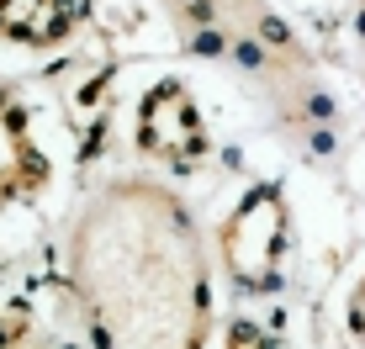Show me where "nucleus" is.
Listing matches in <instances>:
<instances>
[{
    "label": "nucleus",
    "mask_w": 365,
    "mask_h": 349,
    "mask_svg": "<svg viewBox=\"0 0 365 349\" xmlns=\"http://www.w3.org/2000/svg\"><path fill=\"white\" fill-rule=\"evenodd\" d=\"M69 291L96 344L196 349L212 339V254L180 191L117 174L69 228Z\"/></svg>",
    "instance_id": "obj_1"
},
{
    "label": "nucleus",
    "mask_w": 365,
    "mask_h": 349,
    "mask_svg": "<svg viewBox=\"0 0 365 349\" xmlns=\"http://www.w3.org/2000/svg\"><path fill=\"white\" fill-rule=\"evenodd\" d=\"M170 21L196 53L265 74V85H307V53L270 0H165Z\"/></svg>",
    "instance_id": "obj_2"
},
{
    "label": "nucleus",
    "mask_w": 365,
    "mask_h": 349,
    "mask_svg": "<svg viewBox=\"0 0 365 349\" xmlns=\"http://www.w3.org/2000/svg\"><path fill=\"white\" fill-rule=\"evenodd\" d=\"M286 249H292V202L281 185L259 180L217 222V265L244 296H270L281 286Z\"/></svg>",
    "instance_id": "obj_3"
},
{
    "label": "nucleus",
    "mask_w": 365,
    "mask_h": 349,
    "mask_svg": "<svg viewBox=\"0 0 365 349\" xmlns=\"http://www.w3.org/2000/svg\"><path fill=\"white\" fill-rule=\"evenodd\" d=\"M133 143L143 159L165 170L191 174L207 165L212 154V127H207V111L191 95L185 80H154L138 101V122H133Z\"/></svg>",
    "instance_id": "obj_4"
},
{
    "label": "nucleus",
    "mask_w": 365,
    "mask_h": 349,
    "mask_svg": "<svg viewBox=\"0 0 365 349\" xmlns=\"http://www.w3.org/2000/svg\"><path fill=\"white\" fill-rule=\"evenodd\" d=\"M48 185V154L32 138V117L16 101V90L0 85V212L32 202Z\"/></svg>",
    "instance_id": "obj_5"
},
{
    "label": "nucleus",
    "mask_w": 365,
    "mask_h": 349,
    "mask_svg": "<svg viewBox=\"0 0 365 349\" xmlns=\"http://www.w3.org/2000/svg\"><path fill=\"white\" fill-rule=\"evenodd\" d=\"M80 21L74 0H0V43L58 48Z\"/></svg>",
    "instance_id": "obj_6"
},
{
    "label": "nucleus",
    "mask_w": 365,
    "mask_h": 349,
    "mask_svg": "<svg viewBox=\"0 0 365 349\" xmlns=\"http://www.w3.org/2000/svg\"><path fill=\"white\" fill-rule=\"evenodd\" d=\"M349 339L365 344V276L355 286V296H349Z\"/></svg>",
    "instance_id": "obj_7"
},
{
    "label": "nucleus",
    "mask_w": 365,
    "mask_h": 349,
    "mask_svg": "<svg viewBox=\"0 0 365 349\" xmlns=\"http://www.w3.org/2000/svg\"><path fill=\"white\" fill-rule=\"evenodd\" d=\"M355 32H360V48H365V0H355Z\"/></svg>",
    "instance_id": "obj_8"
}]
</instances>
